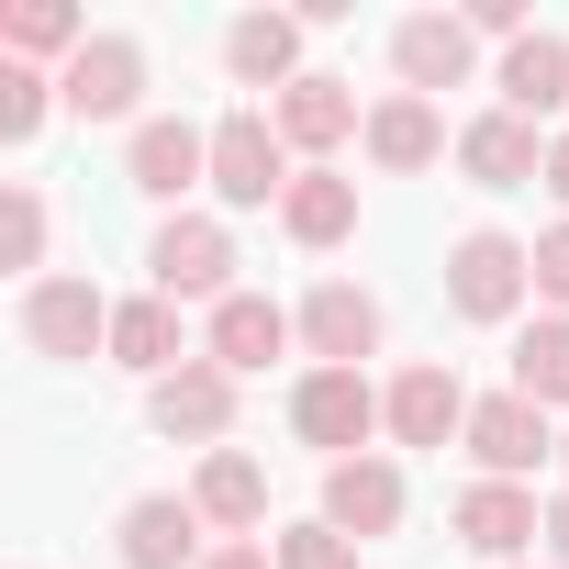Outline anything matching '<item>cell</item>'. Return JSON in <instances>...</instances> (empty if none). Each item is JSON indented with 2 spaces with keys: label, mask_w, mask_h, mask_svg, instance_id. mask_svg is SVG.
Instances as JSON below:
<instances>
[{
  "label": "cell",
  "mask_w": 569,
  "mask_h": 569,
  "mask_svg": "<svg viewBox=\"0 0 569 569\" xmlns=\"http://www.w3.org/2000/svg\"><path fill=\"white\" fill-rule=\"evenodd\" d=\"M146 268H157V291H168V302H234V234H223L212 212H179V223H157Z\"/></svg>",
  "instance_id": "obj_4"
},
{
  "label": "cell",
  "mask_w": 569,
  "mask_h": 569,
  "mask_svg": "<svg viewBox=\"0 0 569 569\" xmlns=\"http://www.w3.org/2000/svg\"><path fill=\"white\" fill-rule=\"evenodd\" d=\"M469 34H502V46H525L536 23H525V0H469Z\"/></svg>",
  "instance_id": "obj_31"
},
{
  "label": "cell",
  "mask_w": 569,
  "mask_h": 569,
  "mask_svg": "<svg viewBox=\"0 0 569 569\" xmlns=\"http://www.w3.org/2000/svg\"><path fill=\"white\" fill-rule=\"evenodd\" d=\"M302 34H313L302 12H234V23H223V68H234L246 90H291V79H302Z\"/></svg>",
  "instance_id": "obj_18"
},
{
  "label": "cell",
  "mask_w": 569,
  "mask_h": 569,
  "mask_svg": "<svg viewBox=\"0 0 569 569\" xmlns=\"http://www.w3.org/2000/svg\"><path fill=\"white\" fill-rule=\"evenodd\" d=\"M57 101H68L79 123H123V112L146 101V46H134V34H90V46L57 68Z\"/></svg>",
  "instance_id": "obj_5"
},
{
  "label": "cell",
  "mask_w": 569,
  "mask_h": 569,
  "mask_svg": "<svg viewBox=\"0 0 569 569\" xmlns=\"http://www.w3.org/2000/svg\"><path fill=\"white\" fill-rule=\"evenodd\" d=\"M380 336H391L380 291H358V279H313V302H302V347H313V369H358V358H380Z\"/></svg>",
  "instance_id": "obj_6"
},
{
  "label": "cell",
  "mask_w": 569,
  "mask_h": 569,
  "mask_svg": "<svg viewBox=\"0 0 569 569\" xmlns=\"http://www.w3.org/2000/svg\"><path fill=\"white\" fill-rule=\"evenodd\" d=\"M268 123H279V146H313V157L347 146V134H369V123H358V90H347V79H313V68L268 101Z\"/></svg>",
  "instance_id": "obj_20"
},
{
  "label": "cell",
  "mask_w": 569,
  "mask_h": 569,
  "mask_svg": "<svg viewBox=\"0 0 569 569\" xmlns=\"http://www.w3.org/2000/svg\"><path fill=\"white\" fill-rule=\"evenodd\" d=\"M0 46H12V57L34 68V57H79V46H90V23L68 12V0H12V23H0Z\"/></svg>",
  "instance_id": "obj_26"
},
{
  "label": "cell",
  "mask_w": 569,
  "mask_h": 569,
  "mask_svg": "<svg viewBox=\"0 0 569 569\" xmlns=\"http://www.w3.org/2000/svg\"><path fill=\"white\" fill-rule=\"evenodd\" d=\"M123 179H134L146 201H179L190 179H212V134H201V123H179V112H157V123H134Z\"/></svg>",
  "instance_id": "obj_13"
},
{
  "label": "cell",
  "mask_w": 569,
  "mask_h": 569,
  "mask_svg": "<svg viewBox=\"0 0 569 569\" xmlns=\"http://www.w3.org/2000/svg\"><path fill=\"white\" fill-rule=\"evenodd\" d=\"M146 425H157V436H190V447H223V436H234V369H212V358L168 369V380L146 391Z\"/></svg>",
  "instance_id": "obj_11"
},
{
  "label": "cell",
  "mask_w": 569,
  "mask_h": 569,
  "mask_svg": "<svg viewBox=\"0 0 569 569\" xmlns=\"http://www.w3.org/2000/svg\"><path fill=\"white\" fill-rule=\"evenodd\" d=\"M0 257L12 268H46V201L12 179V201H0Z\"/></svg>",
  "instance_id": "obj_28"
},
{
  "label": "cell",
  "mask_w": 569,
  "mask_h": 569,
  "mask_svg": "<svg viewBox=\"0 0 569 569\" xmlns=\"http://www.w3.org/2000/svg\"><path fill=\"white\" fill-rule=\"evenodd\" d=\"M391 68H402V90H413V101H436V90H469V68H480V34H469V12H413V23H391Z\"/></svg>",
  "instance_id": "obj_7"
},
{
  "label": "cell",
  "mask_w": 569,
  "mask_h": 569,
  "mask_svg": "<svg viewBox=\"0 0 569 569\" xmlns=\"http://www.w3.org/2000/svg\"><path fill=\"white\" fill-rule=\"evenodd\" d=\"M491 90H502V112H525V123H536V112H558V101H569V46H558V34L536 23L525 46H502Z\"/></svg>",
  "instance_id": "obj_22"
},
{
  "label": "cell",
  "mask_w": 569,
  "mask_h": 569,
  "mask_svg": "<svg viewBox=\"0 0 569 569\" xmlns=\"http://www.w3.org/2000/svg\"><path fill=\"white\" fill-rule=\"evenodd\" d=\"M112 358H123V369H146V380L190 369V347H179V302H168V291H146V302H112Z\"/></svg>",
  "instance_id": "obj_23"
},
{
  "label": "cell",
  "mask_w": 569,
  "mask_h": 569,
  "mask_svg": "<svg viewBox=\"0 0 569 569\" xmlns=\"http://www.w3.org/2000/svg\"><path fill=\"white\" fill-rule=\"evenodd\" d=\"M325 525L358 536V547L391 536V525H402V469H391V458H347V469H325Z\"/></svg>",
  "instance_id": "obj_19"
},
{
  "label": "cell",
  "mask_w": 569,
  "mask_h": 569,
  "mask_svg": "<svg viewBox=\"0 0 569 569\" xmlns=\"http://www.w3.org/2000/svg\"><path fill=\"white\" fill-rule=\"evenodd\" d=\"M469 458H480V480H525L536 458H558V436H547V413H536L525 391H491V402L469 413Z\"/></svg>",
  "instance_id": "obj_14"
},
{
  "label": "cell",
  "mask_w": 569,
  "mask_h": 569,
  "mask_svg": "<svg viewBox=\"0 0 569 569\" xmlns=\"http://www.w3.org/2000/svg\"><path fill=\"white\" fill-rule=\"evenodd\" d=\"M279 569H358V536H336V525L313 513V525L279 536Z\"/></svg>",
  "instance_id": "obj_29"
},
{
  "label": "cell",
  "mask_w": 569,
  "mask_h": 569,
  "mask_svg": "<svg viewBox=\"0 0 569 569\" xmlns=\"http://www.w3.org/2000/svg\"><path fill=\"white\" fill-rule=\"evenodd\" d=\"M46 112H57V79H46V68H23V57H0V134L23 146Z\"/></svg>",
  "instance_id": "obj_27"
},
{
  "label": "cell",
  "mask_w": 569,
  "mask_h": 569,
  "mask_svg": "<svg viewBox=\"0 0 569 569\" xmlns=\"http://www.w3.org/2000/svg\"><path fill=\"white\" fill-rule=\"evenodd\" d=\"M525 291H536V246H513V234H491V223L447 246V302H458L469 325H513Z\"/></svg>",
  "instance_id": "obj_2"
},
{
  "label": "cell",
  "mask_w": 569,
  "mask_h": 569,
  "mask_svg": "<svg viewBox=\"0 0 569 569\" xmlns=\"http://www.w3.org/2000/svg\"><path fill=\"white\" fill-rule=\"evenodd\" d=\"M302 336V313H279L268 291H234V302H212V336H201V358L212 369H234V380H257L279 347Z\"/></svg>",
  "instance_id": "obj_12"
},
{
  "label": "cell",
  "mask_w": 569,
  "mask_h": 569,
  "mask_svg": "<svg viewBox=\"0 0 569 569\" xmlns=\"http://www.w3.org/2000/svg\"><path fill=\"white\" fill-rule=\"evenodd\" d=\"M380 425H391V413H380L369 369H302V391H291V436H302V447H325V469H347Z\"/></svg>",
  "instance_id": "obj_1"
},
{
  "label": "cell",
  "mask_w": 569,
  "mask_h": 569,
  "mask_svg": "<svg viewBox=\"0 0 569 569\" xmlns=\"http://www.w3.org/2000/svg\"><path fill=\"white\" fill-rule=\"evenodd\" d=\"M547 190L569 201V134H547Z\"/></svg>",
  "instance_id": "obj_34"
},
{
  "label": "cell",
  "mask_w": 569,
  "mask_h": 569,
  "mask_svg": "<svg viewBox=\"0 0 569 569\" xmlns=\"http://www.w3.org/2000/svg\"><path fill=\"white\" fill-rule=\"evenodd\" d=\"M447 525H458L469 558H525V547L547 536V502H536L525 480H469V491L447 502Z\"/></svg>",
  "instance_id": "obj_9"
},
{
  "label": "cell",
  "mask_w": 569,
  "mask_h": 569,
  "mask_svg": "<svg viewBox=\"0 0 569 569\" xmlns=\"http://www.w3.org/2000/svg\"><path fill=\"white\" fill-rule=\"evenodd\" d=\"M190 502H201V525H223V536L246 547V536L268 525V469H257L246 447H212V458H201V480H190Z\"/></svg>",
  "instance_id": "obj_21"
},
{
  "label": "cell",
  "mask_w": 569,
  "mask_h": 569,
  "mask_svg": "<svg viewBox=\"0 0 569 569\" xmlns=\"http://www.w3.org/2000/svg\"><path fill=\"white\" fill-rule=\"evenodd\" d=\"M201 569H279V547H268V536H246V547H212Z\"/></svg>",
  "instance_id": "obj_32"
},
{
  "label": "cell",
  "mask_w": 569,
  "mask_h": 569,
  "mask_svg": "<svg viewBox=\"0 0 569 569\" xmlns=\"http://www.w3.org/2000/svg\"><path fill=\"white\" fill-rule=\"evenodd\" d=\"M536 302H547V313H569V223H547V234H536Z\"/></svg>",
  "instance_id": "obj_30"
},
{
  "label": "cell",
  "mask_w": 569,
  "mask_h": 569,
  "mask_svg": "<svg viewBox=\"0 0 569 569\" xmlns=\"http://www.w3.org/2000/svg\"><path fill=\"white\" fill-rule=\"evenodd\" d=\"M458 168H469V190H525V179H547V134L525 112H480L458 134Z\"/></svg>",
  "instance_id": "obj_16"
},
{
  "label": "cell",
  "mask_w": 569,
  "mask_h": 569,
  "mask_svg": "<svg viewBox=\"0 0 569 569\" xmlns=\"http://www.w3.org/2000/svg\"><path fill=\"white\" fill-rule=\"evenodd\" d=\"M279 223H291V246H347V234H358V179L302 168V179H291V201H279Z\"/></svg>",
  "instance_id": "obj_24"
},
{
  "label": "cell",
  "mask_w": 569,
  "mask_h": 569,
  "mask_svg": "<svg viewBox=\"0 0 569 569\" xmlns=\"http://www.w3.org/2000/svg\"><path fill=\"white\" fill-rule=\"evenodd\" d=\"M380 413H391V447H447V436H469V391H458V369L447 358H413L391 391H380Z\"/></svg>",
  "instance_id": "obj_8"
},
{
  "label": "cell",
  "mask_w": 569,
  "mask_h": 569,
  "mask_svg": "<svg viewBox=\"0 0 569 569\" xmlns=\"http://www.w3.org/2000/svg\"><path fill=\"white\" fill-rule=\"evenodd\" d=\"M23 347L34 358H90V347H112V302L90 279H34L23 291Z\"/></svg>",
  "instance_id": "obj_10"
},
{
  "label": "cell",
  "mask_w": 569,
  "mask_h": 569,
  "mask_svg": "<svg viewBox=\"0 0 569 569\" xmlns=\"http://www.w3.org/2000/svg\"><path fill=\"white\" fill-rule=\"evenodd\" d=\"M358 146H369V168H380V179H413V168H436V157H447V112H436V101H413V90H391V101H369V134H358Z\"/></svg>",
  "instance_id": "obj_15"
},
{
  "label": "cell",
  "mask_w": 569,
  "mask_h": 569,
  "mask_svg": "<svg viewBox=\"0 0 569 569\" xmlns=\"http://www.w3.org/2000/svg\"><path fill=\"white\" fill-rule=\"evenodd\" d=\"M558 469H569V436H558Z\"/></svg>",
  "instance_id": "obj_35"
},
{
  "label": "cell",
  "mask_w": 569,
  "mask_h": 569,
  "mask_svg": "<svg viewBox=\"0 0 569 569\" xmlns=\"http://www.w3.org/2000/svg\"><path fill=\"white\" fill-rule=\"evenodd\" d=\"M291 146H279V123L268 112H223L212 123V201H234V212H257V201H291Z\"/></svg>",
  "instance_id": "obj_3"
},
{
  "label": "cell",
  "mask_w": 569,
  "mask_h": 569,
  "mask_svg": "<svg viewBox=\"0 0 569 569\" xmlns=\"http://www.w3.org/2000/svg\"><path fill=\"white\" fill-rule=\"evenodd\" d=\"M547 558H558V569H569V491H558V502H547Z\"/></svg>",
  "instance_id": "obj_33"
},
{
  "label": "cell",
  "mask_w": 569,
  "mask_h": 569,
  "mask_svg": "<svg viewBox=\"0 0 569 569\" xmlns=\"http://www.w3.org/2000/svg\"><path fill=\"white\" fill-rule=\"evenodd\" d=\"M201 558V502L190 491H134L123 502V569H190Z\"/></svg>",
  "instance_id": "obj_17"
},
{
  "label": "cell",
  "mask_w": 569,
  "mask_h": 569,
  "mask_svg": "<svg viewBox=\"0 0 569 569\" xmlns=\"http://www.w3.org/2000/svg\"><path fill=\"white\" fill-rule=\"evenodd\" d=\"M513 391H525L536 413L569 402V313H536V325L513 336Z\"/></svg>",
  "instance_id": "obj_25"
}]
</instances>
